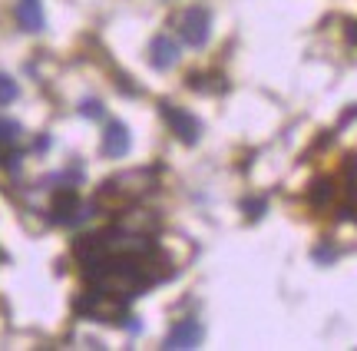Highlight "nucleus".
I'll return each instance as SVG.
<instances>
[{"mask_svg":"<svg viewBox=\"0 0 357 351\" xmlns=\"http://www.w3.org/2000/svg\"><path fill=\"white\" fill-rule=\"evenodd\" d=\"M89 216H93V206H86V202L79 199V193L73 186H66V189H60V193L53 195L50 219L56 222V225H77V222L89 219Z\"/></svg>","mask_w":357,"mask_h":351,"instance_id":"obj_1","label":"nucleus"},{"mask_svg":"<svg viewBox=\"0 0 357 351\" xmlns=\"http://www.w3.org/2000/svg\"><path fill=\"white\" fill-rule=\"evenodd\" d=\"M159 113H162V119L169 123V130L176 133V140H182L185 146H195L199 143V136H202V123L192 117V113H185L182 106L176 103H159Z\"/></svg>","mask_w":357,"mask_h":351,"instance_id":"obj_2","label":"nucleus"},{"mask_svg":"<svg viewBox=\"0 0 357 351\" xmlns=\"http://www.w3.org/2000/svg\"><path fill=\"white\" fill-rule=\"evenodd\" d=\"M178 33L189 47H205L208 37H212V13L205 7H189L178 20Z\"/></svg>","mask_w":357,"mask_h":351,"instance_id":"obj_3","label":"nucleus"},{"mask_svg":"<svg viewBox=\"0 0 357 351\" xmlns=\"http://www.w3.org/2000/svg\"><path fill=\"white\" fill-rule=\"evenodd\" d=\"M202 345V325L195 318H182L172 325V331L166 335V345L162 348L169 351H185V348H199Z\"/></svg>","mask_w":357,"mask_h":351,"instance_id":"obj_4","label":"nucleus"},{"mask_svg":"<svg viewBox=\"0 0 357 351\" xmlns=\"http://www.w3.org/2000/svg\"><path fill=\"white\" fill-rule=\"evenodd\" d=\"M129 146H132V136L123 123H109L106 133H102V156L109 159H123L129 153Z\"/></svg>","mask_w":357,"mask_h":351,"instance_id":"obj_5","label":"nucleus"},{"mask_svg":"<svg viewBox=\"0 0 357 351\" xmlns=\"http://www.w3.org/2000/svg\"><path fill=\"white\" fill-rule=\"evenodd\" d=\"M149 64H153L155 70H172V66L178 64L176 40H169L166 33H159V37L149 43Z\"/></svg>","mask_w":357,"mask_h":351,"instance_id":"obj_6","label":"nucleus"},{"mask_svg":"<svg viewBox=\"0 0 357 351\" xmlns=\"http://www.w3.org/2000/svg\"><path fill=\"white\" fill-rule=\"evenodd\" d=\"M17 20H20L24 30L40 33L43 30V7H40V0H20L17 3Z\"/></svg>","mask_w":357,"mask_h":351,"instance_id":"obj_7","label":"nucleus"},{"mask_svg":"<svg viewBox=\"0 0 357 351\" xmlns=\"http://www.w3.org/2000/svg\"><path fill=\"white\" fill-rule=\"evenodd\" d=\"M334 195H337V186H334L331 176H318V179H311V186H307V202L318 209L334 202Z\"/></svg>","mask_w":357,"mask_h":351,"instance_id":"obj_8","label":"nucleus"},{"mask_svg":"<svg viewBox=\"0 0 357 351\" xmlns=\"http://www.w3.org/2000/svg\"><path fill=\"white\" fill-rule=\"evenodd\" d=\"M17 136H20V123H13V119H0V156L7 153V146L17 143Z\"/></svg>","mask_w":357,"mask_h":351,"instance_id":"obj_9","label":"nucleus"},{"mask_svg":"<svg viewBox=\"0 0 357 351\" xmlns=\"http://www.w3.org/2000/svg\"><path fill=\"white\" fill-rule=\"evenodd\" d=\"M17 83H13L10 77H7V73H0V106L3 103H13V100H17Z\"/></svg>","mask_w":357,"mask_h":351,"instance_id":"obj_10","label":"nucleus"},{"mask_svg":"<svg viewBox=\"0 0 357 351\" xmlns=\"http://www.w3.org/2000/svg\"><path fill=\"white\" fill-rule=\"evenodd\" d=\"M242 209H245V216H248V219H261V216H265V209H268V199H245Z\"/></svg>","mask_w":357,"mask_h":351,"instance_id":"obj_11","label":"nucleus"},{"mask_svg":"<svg viewBox=\"0 0 357 351\" xmlns=\"http://www.w3.org/2000/svg\"><path fill=\"white\" fill-rule=\"evenodd\" d=\"M79 113H83V117H89V119H100L102 117V103H100V100H86V103L79 106Z\"/></svg>","mask_w":357,"mask_h":351,"instance_id":"obj_12","label":"nucleus"},{"mask_svg":"<svg viewBox=\"0 0 357 351\" xmlns=\"http://www.w3.org/2000/svg\"><path fill=\"white\" fill-rule=\"evenodd\" d=\"M314 259H318V262H331V259H337V248H324V246H321L318 252H314Z\"/></svg>","mask_w":357,"mask_h":351,"instance_id":"obj_13","label":"nucleus"},{"mask_svg":"<svg viewBox=\"0 0 357 351\" xmlns=\"http://www.w3.org/2000/svg\"><path fill=\"white\" fill-rule=\"evenodd\" d=\"M344 40L351 43V47H357V20H351V24L344 27Z\"/></svg>","mask_w":357,"mask_h":351,"instance_id":"obj_14","label":"nucleus"},{"mask_svg":"<svg viewBox=\"0 0 357 351\" xmlns=\"http://www.w3.org/2000/svg\"><path fill=\"white\" fill-rule=\"evenodd\" d=\"M344 172L347 176H357V156H344Z\"/></svg>","mask_w":357,"mask_h":351,"instance_id":"obj_15","label":"nucleus"}]
</instances>
